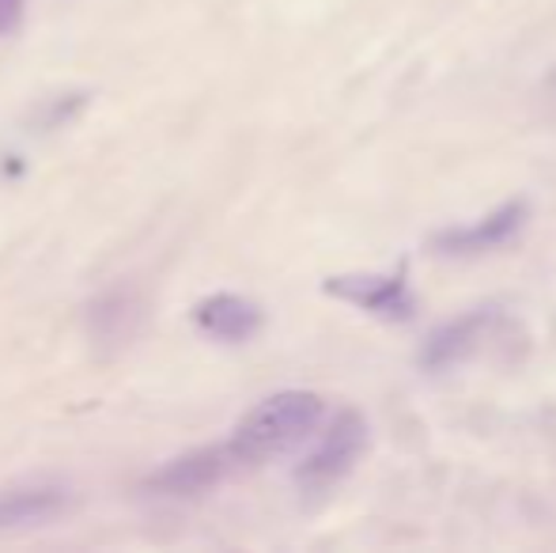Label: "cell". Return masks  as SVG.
<instances>
[{"label":"cell","mask_w":556,"mask_h":553,"mask_svg":"<svg viewBox=\"0 0 556 553\" xmlns=\"http://www.w3.org/2000/svg\"><path fill=\"white\" fill-rule=\"evenodd\" d=\"M326 402L315 391H280L257 402L247 417L235 425L231 455L235 463H269L300 448L318 425H323Z\"/></svg>","instance_id":"cell-1"},{"label":"cell","mask_w":556,"mask_h":553,"mask_svg":"<svg viewBox=\"0 0 556 553\" xmlns=\"http://www.w3.org/2000/svg\"><path fill=\"white\" fill-rule=\"evenodd\" d=\"M367 440H371V428H367L364 414H359V410H341V414L330 420V428L323 432L318 448L300 463L295 481H300L307 493H326V489H333L337 481L364 458Z\"/></svg>","instance_id":"cell-2"},{"label":"cell","mask_w":556,"mask_h":553,"mask_svg":"<svg viewBox=\"0 0 556 553\" xmlns=\"http://www.w3.org/2000/svg\"><path fill=\"white\" fill-rule=\"evenodd\" d=\"M409 262H397L394 274H349V277H330L326 292L337 300H349L356 307L371 311V315L387 318V323H409L417 315V300H413L409 285Z\"/></svg>","instance_id":"cell-3"},{"label":"cell","mask_w":556,"mask_h":553,"mask_svg":"<svg viewBox=\"0 0 556 553\" xmlns=\"http://www.w3.org/2000/svg\"><path fill=\"white\" fill-rule=\"evenodd\" d=\"M530 209L522 198L515 201H504L500 209H492L484 221L469 224V228H446L440 236H432V251L435 254H451V259H466V254H484L492 251V247H504L511 243L515 236L522 231V224H527Z\"/></svg>","instance_id":"cell-4"},{"label":"cell","mask_w":556,"mask_h":553,"mask_svg":"<svg viewBox=\"0 0 556 553\" xmlns=\"http://www.w3.org/2000/svg\"><path fill=\"white\" fill-rule=\"evenodd\" d=\"M231 466H235V455L227 443H220V448H198V451H190V455H178V458H170L167 466H160V470L148 478V489H155V493H163V497H198V493H205V489L220 486Z\"/></svg>","instance_id":"cell-5"},{"label":"cell","mask_w":556,"mask_h":553,"mask_svg":"<svg viewBox=\"0 0 556 553\" xmlns=\"http://www.w3.org/2000/svg\"><path fill=\"white\" fill-rule=\"evenodd\" d=\"M193 323L216 341H250L262 330V307L247 296L216 292L193 307Z\"/></svg>","instance_id":"cell-6"},{"label":"cell","mask_w":556,"mask_h":553,"mask_svg":"<svg viewBox=\"0 0 556 553\" xmlns=\"http://www.w3.org/2000/svg\"><path fill=\"white\" fill-rule=\"evenodd\" d=\"M489 323H492V311L477 307V311H469V315H462V318H454V323L440 326V330L425 341L420 364H425L428 372H446V368H454V364H462L466 356H473L477 345H481Z\"/></svg>","instance_id":"cell-7"},{"label":"cell","mask_w":556,"mask_h":553,"mask_svg":"<svg viewBox=\"0 0 556 553\" xmlns=\"http://www.w3.org/2000/svg\"><path fill=\"white\" fill-rule=\"evenodd\" d=\"M65 493L61 489H15L0 493V531H20V527H38L46 519L61 516Z\"/></svg>","instance_id":"cell-8"},{"label":"cell","mask_w":556,"mask_h":553,"mask_svg":"<svg viewBox=\"0 0 556 553\" xmlns=\"http://www.w3.org/2000/svg\"><path fill=\"white\" fill-rule=\"evenodd\" d=\"M20 15H23V0H0V35L15 30Z\"/></svg>","instance_id":"cell-9"},{"label":"cell","mask_w":556,"mask_h":553,"mask_svg":"<svg viewBox=\"0 0 556 553\" xmlns=\"http://www.w3.org/2000/svg\"><path fill=\"white\" fill-rule=\"evenodd\" d=\"M549 84H553V88H556V68H553V76H549Z\"/></svg>","instance_id":"cell-10"}]
</instances>
